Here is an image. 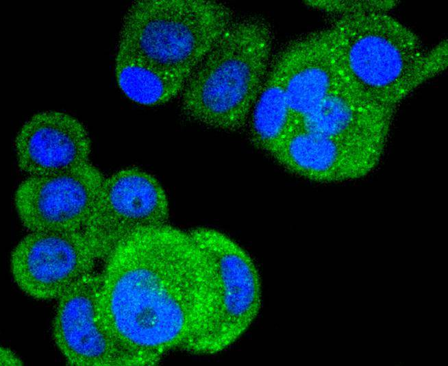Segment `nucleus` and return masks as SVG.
I'll use <instances>...</instances> for the list:
<instances>
[{
  "instance_id": "17",
  "label": "nucleus",
  "mask_w": 448,
  "mask_h": 366,
  "mask_svg": "<svg viewBox=\"0 0 448 366\" xmlns=\"http://www.w3.org/2000/svg\"><path fill=\"white\" fill-rule=\"evenodd\" d=\"M0 365H22L23 361L11 350L1 347L0 350Z\"/></svg>"
},
{
  "instance_id": "18",
  "label": "nucleus",
  "mask_w": 448,
  "mask_h": 366,
  "mask_svg": "<svg viewBox=\"0 0 448 366\" xmlns=\"http://www.w3.org/2000/svg\"><path fill=\"white\" fill-rule=\"evenodd\" d=\"M394 365H395V366H401V362H400V361H399V362H395Z\"/></svg>"
},
{
  "instance_id": "2",
  "label": "nucleus",
  "mask_w": 448,
  "mask_h": 366,
  "mask_svg": "<svg viewBox=\"0 0 448 366\" xmlns=\"http://www.w3.org/2000/svg\"><path fill=\"white\" fill-rule=\"evenodd\" d=\"M271 23L236 17L191 73L179 97L185 118L225 132L246 127L275 53Z\"/></svg>"
},
{
  "instance_id": "13",
  "label": "nucleus",
  "mask_w": 448,
  "mask_h": 366,
  "mask_svg": "<svg viewBox=\"0 0 448 366\" xmlns=\"http://www.w3.org/2000/svg\"><path fill=\"white\" fill-rule=\"evenodd\" d=\"M246 127L252 145L269 155L293 130L284 86L274 56Z\"/></svg>"
},
{
  "instance_id": "5",
  "label": "nucleus",
  "mask_w": 448,
  "mask_h": 366,
  "mask_svg": "<svg viewBox=\"0 0 448 366\" xmlns=\"http://www.w3.org/2000/svg\"><path fill=\"white\" fill-rule=\"evenodd\" d=\"M168 199L158 180L137 167L105 178L83 230L98 260H103L134 234L166 224Z\"/></svg>"
},
{
  "instance_id": "4",
  "label": "nucleus",
  "mask_w": 448,
  "mask_h": 366,
  "mask_svg": "<svg viewBox=\"0 0 448 366\" xmlns=\"http://www.w3.org/2000/svg\"><path fill=\"white\" fill-rule=\"evenodd\" d=\"M328 27L345 79L356 92L396 108L419 86L426 50L412 30L388 13L334 18Z\"/></svg>"
},
{
  "instance_id": "7",
  "label": "nucleus",
  "mask_w": 448,
  "mask_h": 366,
  "mask_svg": "<svg viewBox=\"0 0 448 366\" xmlns=\"http://www.w3.org/2000/svg\"><path fill=\"white\" fill-rule=\"evenodd\" d=\"M95 252L83 231L29 232L13 249L10 269L28 296L58 300L95 271Z\"/></svg>"
},
{
  "instance_id": "11",
  "label": "nucleus",
  "mask_w": 448,
  "mask_h": 366,
  "mask_svg": "<svg viewBox=\"0 0 448 366\" xmlns=\"http://www.w3.org/2000/svg\"><path fill=\"white\" fill-rule=\"evenodd\" d=\"M395 110L346 84L327 95L296 128L382 150Z\"/></svg>"
},
{
  "instance_id": "14",
  "label": "nucleus",
  "mask_w": 448,
  "mask_h": 366,
  "mask_svg": "<svg viewBox=\"0 0 448 366\" xmlns=\"http://www.w3.org/2000/svg\"><path fill=\"white\" fill-rule=\"evenodd\" d=\"M115 73L125 95L145 106L162 105L179 98L186 83L181 78L119 60H115Z\"/></svg>"
},
{
  "instance_id": "10",
  "label": "nucleus",
  "mask_w": 448,
  "mask_h": 366,
  "mask_svg": "<svg viewBox=\"0 0 448 366\" xmlns=\"http://www.w3.org/2000/svg\"><path fill=\"white\" fill-rule=\"evenodd\" d=\"M18 168L30 175L69 169L90 161L91 141L83 125L64 112L44 111L21 126L14 141Z\"/></svg>"
},
{
  "instance_id": "8",
  "label": "nucleus",
  "mask_w": 448,
  "mask_h": 366,
  "mask_svg": "<svg viewBox=\"0 0 448 366\" xmlns=\"http://www.w3.org/2000/svg\"><path fill=\"white\" fill-rule=\"evenodd\" d=\"M99 273L86 276L58 299L55 343L68 363L78 366L141 365L110 334L98 310Z\"/></svg>"
},
{
  "instance_id": "3",
  "label": "nucleus",
  "mask_w": 448,
  "mask_h": 366,
  "mask_svg": "<svg viewBox=\"0 0 448 366\" xmlns=\"http://www.w3.org/2000/svg\"><path fill=\"white\" fill-rule=\"evenodd\" d=\"M236 17L216 1H134L121 21L115 59L187 82Z\"/></svg>"
},
{
  "instance_id": "15",
  "label": "nucleus",
  "mask_w": 448,
  "mask_h": 366,
  "mask_svg": "<svg viewBox=\"0 0 448 366\" xmlns=\"http://www.w3.org/2000/svg\"><path fill=\"white\" fill-rule=\"evenodd\" d=\"M314 10L333 19L371 13H388L399 3L396 1H306Z\"/></svg>"
},
{
  "instance_id": "12",
  "label": "nucleus",
  "mask_w": 448,
  "mask_h": 366,
  "mask_svg": "<svg viewBox=\"0 0 448 366\" xmlns=\"http://www.w3.org/2000/svg\"><path fill=\"white\" fill-rule=\"evenodd\" d=\"M379 151L358 143L295 128L270 156L292 172L328 181L347 178L359 161L374 158Z\"/></svg>"
},
{
  "instance_id": "9",
  "label": "nucleus",
  "mask_w": 448,
  "mask_h": 366,
  "mask_svg": "<svg viewBox=\"0 0 448 366\" xmlns=\"http://www.w3.org/2000/svg\"><path fill=\"white\" fill-rule=\"evenodd\" d=\"M293 130L327 95L349 84L328 27L295 38L275 52Z\"/></svg>"
},
{
  "instance_id": "16",
  "label": "nucleus",
  "mask_w": 448,
  "mask_h": 366,
  "mask_svg": "<svg viewBox=\"0 0 448 366\" xmlns=\"http://www.w3.org/2000/svg\"><path fill=\"white\" fill-rule=\"evenodd\" d=\"M447 41L442 40L429 50L422 57L417 80L421 86L444 71L447 67Z\"/></svg>"
},
{
  "instance_id": "6",
  "label": "nucleus",
  "mask_w": 448,
  "mask_h": 366,
  "mask_svg": "<svg viewBox=\"0 0 448 366\" xmlns=\"http://www.w3.org/2000/svg\"><path fill=\"white\" fill-rule=\"evenodd\" d=\"M104 179L90 162L55 173L28 176L14 196L22 225L29 232L83 231Z\"/></svg>"
},
{
  "instance_id": "1",
  "label": "nucleus",
  "mask_w": 448,
  "mask_h": 366,
  "mask_svg": "<svg viewBox=\"0 0 448 366\" xmlns=\"http://www.w3.org/2000/svg\"><path fill=\"white\" fill-rule=\"evenodd\" d=\"M99 273L100 320L142 365L173 350L203 354L221 281L188 231L167 224L140 230L114 248Z\"/></svg>"
}]
</instances>
